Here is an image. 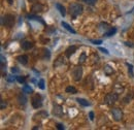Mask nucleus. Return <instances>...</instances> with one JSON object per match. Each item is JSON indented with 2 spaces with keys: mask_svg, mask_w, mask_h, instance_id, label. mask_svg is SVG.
I'll return each instance as SVG.
<instances>
[{
  "mask_svg": "<svg viewBox=\"0 0 134 130\" xmlns=\"http://www.w3.org/2000/svg\"><path fill=\"white\" fill-rule=\"evenodd\" d=\"M29 2H32V3H35V2H37L38 0H28Z\"/></svg>",
  "mask_w": 134,
  "mask_h": 130,
  "instance_id": "obj_36",
  "label": "nucleus"
},
{
  "mask_svg": "<svg viewBox=\"0 0 134 130\" xmlns=\"http://www.w3.org/2000/svg\"><path fill=\"white\" fill-rule=\"evenodd\" d=\"M7 2H8V3H9V4L12 5V4L14 3V0H7Z\"/></svg>",
  "mask_w": 134,
  "mask_h": 130,
  "instance_id": "obj_35",
  "label": "nucleus"
},
{
  "mask_svg": "<svg viewBox=\"0 0 134 130\" xmlns=\"http://www.w3.org/2000/svg\"><path fill=\"white\" fill-rule=\"evenodd\" d=\"M132 12H134V7L132 8V9H131V10H129V13H132ZM129 13H128V14H129Z\"/></svg>",
  "mask_w": 134,
  "mask_h": 130,
  "instance_id": "obj_37",
  "label": "nucleus"
},
{
  "mask_svg": "<svg viewBox=\"0 0 134 130\" xmlns=\"http://www.w3.org/2000/svg\"><path fill=\"white\" fill-rule=\"evenodd\" d=\"M6 106V103H4V101H1V110H3Z\"/></svg>",
  "mask_w": 134,
  "mask_h": 130,
  "instance_id": "obj_34",
  "label": "nucleus"
},
{
  "mask_svg": "<svg viewBox=\"0 0 134 130\" xmlns=\"http://www.w3.org/2000/svg\"><path fill=\"white\" fill-rule=\"evenodd\" d=\"M25 94H26V93L23 92V93H21V94L18 95V102H19L20 105H26V103H27V101H28V99H27Z\"/></svg>",
  "mask_w": 134,
  "mask_h": 130,
  "instance_id": "obj_8",
  "label": "nucleus"
},
{
  "mask_svg": "<svg viewBox=\"0 0 134 130\" xmlns=\"http://www.w3.org/2000/svg\"><path fill=\"white\" fill-rule=\"evenodd\" d=\"M86 57H87V56H86L85 53H83V54L81 55V57L79 58V63H80V64H83V63H84L85 60H86Z\"/></svg>",
  "mask_w": 134,
  "mask_h": 130,
  "instance_id": "obj_23",
  "label": "nucleus"
},
{
  "mask_svg": "<svg viewBox=\"0 0 134 130\" xmlns=\"http://www.w3.org/2000/svg\"><path fill=\"white\" fill-rule=\"evenodd\" d=\"M89 117H90V120L93 121V120H94V113H93V112H90V113H89Z\"/></svg>",
  "mask_w": 134,
  "mask_h": 130,
  "instance_id": "obj_31",
  "label": "nucleus"
},
{
  "mask_svg": "<svg viewBox=\"0 0 134 130\" xmlns=\"http://www.w3.org/2000/svg\"><path fill=\"white\" fill-rule=\"evenodd\" d=\"M76 101H77L81 105H83V106H90V105H91V103H90L88 100L84 99V98H77Z\"/></svg>",
  "mask_w": 134,
  "mask_h": 130,
  "instance_id": "obj_17",
  "label": "nucleus"
},
{
  "mask_svg": "<svg viewBox=\"0 0 134 130\" xmlns=\"http://www.w3.org/2000/svg\"><path fill=\"white\" fill-rule=\"evenodd\" d=\"M76 47L75 46H70V47H68L66 50V56L67 57H70L71 55H73L74 53H75V51H76Z\"/></svg>",
  "mask_w": 134,
  "mask_h": 130,
  "instance_id": "obj_14",
  "label": "nucleus"
},
{
  "mask_svg": "<svg viewBox=\"0 0 134 130\" xmlns=\"http://www.w3.org/2000/svg\"><path fill=\"white\" fill-rule=\"evenodd\" d=\"M23 92H25L26 94H31V93L33 92V89H32L30 86H28V85H24V87H23Z\"/></svg>",
  "mask_w": 134,
  "mask_h": 130,
  "instance_id": "obj_19",
  "label": "nucleus"
},
{
  "mask_svg": "<svg viewBox=\"0 0 134 130\" xmlns=\"http://www.w3.org/2000/svg\"><path fill=\"white\" fill-rule=\"evenodd\" d=\"M2 24L5 26V27H8V28H12L15 24V17L10 14H7L2 18Z\"/></svg>",
  "mask_w": 134,
  "mask_h": 130,
  "instance_id": "obj_2",
  "label": "nucleus"
},
{
  "mask_svg": "<svg viewBox=\"0 0 134 130\" xmlns=\"http://www.w3.org/2000/svg\"><path fill=\"white\" fill-rule=\"evenodd\" d=\"M48 117V113L44 112V111H40L38 112L37 114L34 115V120H43Z\"/></svg>",
  "mask_w": 134,
  "mask_h": 130,
  "instance_id": "obj_10",
  "label": "nucleus"
},
{
  "mask_svg": "<svg viewBox=\"0 0 134 130\" xmlns=\"http://www.w3.org/2000/svg\"><path fill=\"white\" fill-rule=\"evenodd\" d=\"M85 3H87L88 5H95L97 0H84Z\"/></svg>",
  "mask_w": 134,
  "mask_h": 130,
  "instance_id": "obj_24",
  "label": "nucleus"
},
{
  "mask_svg": "<svg viewBox=\"0 0 134 130\" xmlns=\"http://www.w3.org/2000/svg\"><path fill=\"white\" fill-rule=\"evenodd\" d=\"M31 103L34 109H40L42 106V98L39 94H35L32 99H31Z\"/></svg>",
  "mask_w": 134,
  "mask_h": 130,
  "instance_id": "obj_5",
  "label": "nucleus"
},
{
  "mask_svg": "<svg viewBox=\"0 0 134 130\" xmlns=\"http://www.w3.org/2000/svg\"><path fill=\"white\" fill-rule=\"evenodd\" d=\"M99 50H100L102 53H104V54H106V55H108L109 54V52L107 51L106 49H104V48H99Z\"/></svg>",
  "mask_w": 134,
  "mask_h": 130,
  "instance_id": "obj_29",
  "label": "nucleus"
},
{
  "mask_svg": "<svg viewBox=\"0 0 134 130\" xmlns=\"http://www.w3.org/2000/svg\"><path fill=\"white\" fill-rule=\"evenodd\" d=\"M38 87L41 89V90H44V81L43 80H40L38 82Z\"/></svg>",
  "mask_w": 134,
  "mask_h": 130,
  "instance_id": "obj_27",
  "label": "nucleus"
},
{
  "mask_svg": "<svg viewBox=\"0 0 134 130\" xmlns=\"http://www.w3.org/2000/svg\"><path fill=\"white\" fill-rule=\"evenodd\" d=\"M53 115L54 116H58V117H61L63 115V110L60 105L58 104H55L54 105V109H53Z\"/></svg>",
  "mask_w": 134,
  "mask_h": 130,
  "instance_id": "obj_9",
  "label": "nucleus"
},
{
  "mask_svg": "<svg viewBox=\"0 0 134 130\" xmlns=\"http://www.w3.org/2000/svg\"><path fill=\"white\" fill-rule=\"evenodd\" d=\"M83 12H84V7L80 3H71L69 5V13H70V16L73 19L82 15Z\"/></svg>",
  "mask_w": 134,
  "mask_h": 130,
  "instance_id": "obj_1",
  "label": "nucleus"
},
{
  "mask_svg": "<svg viewBox=\"0 0 134 130\" xmlns=\"http://www.w3.org/2000/svg\"><path fill=\"white\" fill-rule=\"evenodd\" d=\"M65 91H66V93H69V94H76L77 93V90L73 86H68V87H66Z\"/></svg>",
  "mask_w": 134,
  "mask_h": 130,
  "instance_id": "obj_18",
  "label": "nucleus"
},
{
  "mask_svg": "<svg viewBox=\"0 0 134 130\" xmlns=\"http://www.w3.org/2000/svg\"><path fill=\"white\" fill-rule=\"evenodd\" d=\"M91 42L94 44V45H100V44H102V40H100V39H98V40H91Z\"/></svg>",
  "mask_w": 134,
  "mask_h": 130,
  "instance_id": "obj_28",
  "label": "nucleus"
},
{
  "mask_svg": "<svg viewBox=\"0 0 134 130\" xmlns=\"http://www.w3.org/2000/svg\"><path fill=\"white\" fill-rule=\"evenodd\" d=\"M33 42H31V41H24V42H22V49L25 50V51H28V50L32 49L33 48Z\"/></svg>",
  "mask_w": 134,
  "mask_h": 130,
  "instance_id": "obj_12",
  "label": "nucleus"
},
{
  "mask_svg": "<svg viewBox=\"0 0 134 130\" xmlns=\"http://www.w3.org/2000/svg\"><path fill=\"white\" fill-rule=\"evenodd\" d=\"M79 1H82V0H79ZM83 1H84V0H83Z\"/></svg>",
  "mask_w": 134,
  "mask_h": 130,
  "instance_id": "obj_39",
  "label": "nucleus"
},
{
  "mask_svg": "<svg viewBox=\"0 0 134 130\" xmlns=\"http://www.w3.org/2000/svg\"><path fill=\"white\" fill-rule=\"evenodd\" d=\"M111 115H113V118L115 119V121H117V122L123 119V112L118 107H114L111 110Z\"/></svg>",
  "mask_w": 134,
  "mask_h": 130,
  "instance_id": "obj_6",
  "label": "nucleus"
},
{
  "mask_svg": "<svg viewBox=\"0 0 134 130\" xmlns=\"http://www.w3.org/2000/svg\"><path fill=\"white\" fill-rule=\"evenodd\" d=\"M17 60L22 65H26L28 63V57L26 55H20V56H18Z\"/></svg>",
  "mask_w": 134,
  "mask_h": 130,
  "instance_id": "obj_11",
  "label": "nucleus"
},
{
  "mask_svg": "<svg viewBox=\"0 0 134 130\" xmlns=\"http://www.w3.org/2000/svg\"><path fill=\"white\" fill-rule=\"evenodd\" d=\"M125 45H126L127 47H130V48H133L134 47V45H132V44H131V42H129V41H126V42H125Z\"/></svg>",
  "mask_w": 134,
  "mask_h": 130,
  "instance_id": "obj_32",
  "label": "nucleus"
},
{
  "mask_svg": "<svg viewBox=\"0 0 134 130\" xmlns=\"http://www.w3.org/2000/svg\"><path fill=\"white\" fill-rule=\"evenodd\" d=\"M6 80H7V82H9V83H14V82L17 80V78H15L13 75H7L6 77Z\"/></svg>",
  "mask_w": 134,
  "mask_h": 130,
  "instance_id": "obj_25",
  "label": "nucleus"
},
{
  "mask_svg": "<svg viewBox=\"0 0 134 130\" xmlns=\"http://www.w3.org/2000/svg\"><path fill=\"white\" fill-rule=\"evenodd\" d=\"M116 32H117V28H110L109 31H107V32L105 33V36H106V37L113 36L114 34H116Z\"/></svg>",
  "mask_w": 134,
  "mask_h": 130,
  "instance_id": "obj_21",
  "label": "nucleus"
},
{
  "mask_svg": "<svg viewBox=\"0 0 134 130\" xmlns=\"http://www.w3.org/2000/svg\"><path fill=\"white\" fill-rule=\"evenodd\" d=\"M118 98H119V95L117 93H108V94H106V96L104 98V102L107 105H111L117 101Z\"/></svg>",
  "mask_w": 134,
  "mask_h": 130,
  "instance_id": "obj_3",
  "label": "nucleus"
},
{
  "mask_svg": "<svg viewBox=\"0 0 134 130\" xmlns=\"http://www.w3.org/2000/svg\"><path fill=\"white\" fill-rule=\"evenodd\" d=\"M43 9H44V6L41 3H34L32 7H31V10H32L33 14L41 13V12H43Z\"/></svg>",
  "mask_w": 134,
  "mask_h": 130,
  "instance_id": "obj_7",
  "label": "nucleus"
},
{
  "mask_svg": "<svg viewBox=\"0 0 134 130\" xmlns=\"http://www.w3.org/2000/svg\"><path fill=\"white\" fill-rule=\"evenodd\" d=\"M133 37H134V31H133Z\"/></svg>",
  "mask_w": 134,
  "mask_h": 130,
  "instance_id": "obj_38",
  "label": "nucleus"
},
{
  "mask_svg": "<svg viewBox=\"0 0 134 130\" xmlns=\"http://www.w3.org/2000/svg\"><path fill=\"white\" fill-rule=\"evenodd\" d=\"M61 25H62V27H64L66 30H68L69 32H71V33H73V34H75L76 33V31L69 25V24H67L66 22H61Z\"/></svg>",
  "mask_w": 134,
  "mask_h": 130,
  "instance_id": "obj_15",
  "label": "nucleus"
},
{
  "mask_svg": "<svg viewBox=\"0 0 134 130\" xmlns=\"http://www.w3.org/2000/svg\"><path fill=\"white\" fill-rule=\"evenodd\" d=\"M57 128L60 130H62V129H64V126H63L62 124H57Z\"/></svg>",
  "mask_w": 134,
  "mask_h": 130,
  "instance_id": "obj_33",
  "label": "nucleus"
},
{
  "mask_svg": "<svg viewBox=\"0 0 134 130\" xmlns=\"http://www.w3.org/2000/svg\"><path fill=\"white\" fill-rule=\"evenodd\" d=\"M72 77L75 82H80L83 78V68L82 66H76L72 71Z\"/></svg>",
  "mask_w": 134,
  "mask_h": 130,
  "instance_id": "obj_4",
  "label": "nucleus"
},
{
  "mask_svg": "<svg viewBox=\"0 0 134 130\" xmlns=\"http://www.w3.org/2000/svg\"><path fill=\"white\" fill-rule=\"evenodd\" d=\"M10 70H12V72H13V73H18V72H19V69H18L17 67H12V69H10Z\"/></svg>",
  "mask_w": 134,
  "mask_h": 130,
  "instance_id": "obj_30",
  "label": "nucleus"
},
{
  "mask_svg": "<svg viewBox=\"0 0 134 130\" xmlns=\"http://www.w3.org/2000/svg\"><path fill=\"white\" fill-rule=\"evenodd\" d=\"M27 18H28L29 20H35V21H38V22H40L42 25H44V26H46V23H44V21H43L41 18H39V17L34 16V15H29V16H27Z\"/></svg>",
  "mask_w": 134,
  "mask_h": 130,
  "instance_id": "obj_16",
  "label": "nucleus"
},
{
  "mask_svg": "<svg viewBox=\"0 0 134 130\" xmlns=\"http://www.w3.org/2000/svg\"><path fill=\"white\" fill-rule=\"evenodd\" d=\"M126 65L128 66V72H129L130 77L133 78V66H132L131 64H129V63H126Z\"/></svg>",
  "mask_w": 134,
  "mask_h": 130,
  "instance_id": "obj_22",
  "label": "nucleus"
},
{
  "mask_svg": "<svg viewBox=\"0 0 134 130\" xmlns=\"http://www.w3.org/2000/svg\"><path fill=\"white\" fill-rule=\"evenodd\" d=\"M104 72H105V74L109 75V74L114 73V69H113L109 65H106V66H105V68H104Z\"/></svg>",
  "mask_w": 134,
  "mask_h": 130,
  "instance_id": "obj_20",
  "label": "nucleus"
},
{
  "mask_svg": "<svg viewBox=\"0 0 134 130\" xmlns=\"http://www.w3.org/2000/svg\"><path fill=\"white\" fill-rule=\"evenodd\" d=\"M17 78V81L20 83V84H25V77H21V75H19V77H16Z\"/></svg>",
  "mask_w": 134,
  "mask_h": 130,
  "instance_id": "obj_26",
  "label": "nucleus"
},
{
  "mask_svg": "<svg viewBox=\"0 0 134 130\" xmlns=\"http://www.w3.org/2000/svg\"><path fill=\"white\" fill-rule=\"evenodd\" d=\"M56 7H57V9L59 10V13L61 14V16L65 17V15H66V9H65V7H64L62 4L57 3V4H56Z\"/></svg>",
  "mask_w": 134,
  "mask_h": 130,
  "instance_id": "obj_13",
  "label": "nucleus"
}]
</instances>
